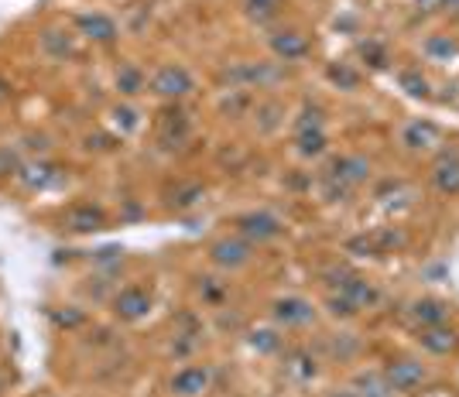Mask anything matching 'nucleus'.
<instances>
[{
	"instance_id": "nucleus-15",
	"label": "nucleus",
	"mask_w": 459,
	"mask_h": 397,
	"mask_svg": "<svg viewBox=\"0 0 459 397\" xmlns=\"http://www.w3.org/2000/svg\"><path fill=\"white\" fill-rule=\"evenodd\" d=\"M62 223L69 233H96V229L107 227V212L93 203H79V206L65 209V216H62Z\"/></svg>"
},
{
	"instance_id": "nucleus-40",
	"label": "nucleus",
	"mask_w": 459,
	"mask_h": 397,
	"mask_svg": "<svg viewBox=\"0 0 459 397\" xmlns=\"http://www.w3.org/2000/svg\"><path fill=\"white\" fill-rule=\"evenodd\" d=\"M329 397H353V391L346 387V391H333V394H329Z\"/></svg>"
},
{
	"instance_id": "nucleus-11",
	"label": "nucleus",
	"mask_w": 459,
	"mask_h": 397,
	"mask_svg": "<svg viewBox=\"0 0 459 397\" xmlns=\"http://www.w3.org/2000/svg\"><path fill=\"white\" fill-rule=\"evenodd\" d=\"M419 346L429 357H453V353H459V332L449 322H442V325H421Z\"/></svg>"
},
{
	"instance_id": "nucleus-12",
	"label": "nucleus",
	"mask_w": 459,
	"mask_h": 397,
	"mask_svg": "<svg viewBox=\"0 0 459 397\" xmlns=\"http://www.w3.org/2000/svg\"><path fill=\"white\" fill-rule=\"evenodd\" d=\"M271 52L278 62H302L312 52V41H308L306 31L299 28H285V31H274L271 35Z\"/></svg>"
},
{
	"instance_id": "nucleus-31",
	"label": "nucleus",
	"mask_w": 459,
	"mask_h": 397,
	"mask_svg": "<svg viewBox=\"0 0 459 397\" xmlns=\"http://www.w3.org/2000/svg\"><path fill=\"white\" fill-rule=\"evenodd\" d=\"M285 0H247V14L254 21H271L278 11H281Z\"/></svg>"
},
{
	"instance_id": "nucleus-21",
	"label": "nucleus",
	"mask_w": 459,
	"mask_h": 397,
	"mask_svg": "<svg viewBox=\"0 0 459 397\" xmlns=\"http://www.w3.org/2000/svg\"><path fill=\"white\" fill-rule=\"evenodd\" d=\"M295 151L302 158H323L329 151V137L325 127H308V131H295Z\"/></svg>"
},
{
	"instance_id": "nucleus-9",
	"label": "nucleus",
	"mask_w": 459,
	"mask_h": 397,
	"mask_svg": "<svg viewBox=\"0 0 459 397\" xmlns=\"http://www.w3.org/2000/svg\"><path fill=\"white\" fill-rule=\"evenodd\" d=\"M210 257H212V264L223 267V271H240V267L250 264L254 244L244 240L240 233H237V237H220V240L210 246Z\"/></svg>"
},
{
	"instance_id": "nucleus-22",
	"label": "nucleus",
	"mask_w": 459,
	"mask_h": 397,
	"mask_svg": "<svg viewBox=\"0 0 459 397\" xmlns=\"http://www.w3.org/2000/svg\"><path fill=\"white\" fill-rule=\"evenodd\" d=\"M148 90V79L141 73V65L134 62H124L120 69H117V93L120 96H137Z\"/></svg>"
},
{
	"instance_id": "nucleus-16",
	"label": "nucleus",
	"mask_w": 459,
	"mask_h": 397,
	"mask_svg": "<svg viewBox=\"0 0 459 397\" xmlns=\"http://www.w3.org/2000/svg\"><path fill=\"white\" fill-rule=\"evenodd\" d=\"M408 315L415 319L419 329L421 325H442V322H449V315H453V305L446 302V298H436V295H421V298L411 302Z\"/></svg>"
},
{
	"instance_id": "nucleus-20",
	"label": "nucleus",
	"mask_w": 459,
	"mask_h": 397,
	"mask_svg": "<svg viewBox=\"0 0 459 397\" xmlns=\"http://www.w3.org/2000/svg\"><path fill=\"white\" fill-rule=\"evenodd\" d=\"M18 175L28 189H48V186H56L58 178H62V171H58L56 165H48V161H31V165L21 168Z\"/></svg>"
},
{
	"instance_id": "nucleus-4",
	"label": "nucleus",
	"mask_w": 459,
	"mask_h": 397,
	"mask_svg": "<svg viewBox=\"0 0 459 397\" xmlns=\"http://www.w3.org/2000/svg\"><path fill=\"white\" fill-rule=\"evenodd\" d=\"M233 227L237 233L250 240V244H271V240H278L281 237V220L268 212V209H250V212H240L237 220H233Z\"/></svg>"
},
{
	"instance_id": "nucleus-7",
	"label": "nucleus",
	"mask_w": 459,
	"mask_h": 397,
	"mask_svg": "<svg viewBox=\"0 0 459 397\" xmlns=\"http://www.w3.org/2000/svg\"><path fill=\"white\" fill-rule=\"evenodd\" d=\"M152 305L154 298L144 284H127L110 298V308L120 322H141L144 315H152Z\"/></svg>"
},
{
	"instance_id": "nucleus-36",
	"label": "nucleus",
	"mask_w": 459,
	"mask_h": 397,
	"mask_svg": "<svg viewBox=\"0 0 459 397\" xmlns=\"http://www.w3.org/2000/svg\"><path fill=\"white\" fill-rule=\"evenodd\" d=\"M14 168H18V158L7 151V148H0V178L14 175Z\"/></svg>"
},
{
	"instance_id": "nucleus-18",
	"label": "nucleus",
	"mask_w": 459,
	"mask_h": 397,
	"mask_svg": "<svg viewBox=\"0 0 459 397\" xmlns=\"http://www.w3.org/2000/svg\"><path fill=\"white\" fill-rule=\"evenodd\" d=\"M247 346L257 353V357H278L285 350V336L278 325H264V329H250L247 332Z\"/></svg>"
},
{
	"instance_id": "nucleus-23",
	"label": "nucleus",
	"mask_w": 459,
	"mask_h": 397,
	"mask_svg": "<svg viewBox=\"0 0 459 397\" xmlns=\"http://www.w3.org/2000/svg\"><path fill=\"white\" fill-rule=\"evenodd\" d=\"M325 79L336 86V90H343V93H353V90H360V82H364V76L350 65V62H333L329 69H325Z\"/></svg>"
},
{
	"instance_id": "nucleus-14",
	"label": "nucleus",
	"mask_w": 459,
	"mask_h": 397,
	"mask_svg": "<svg viewBox=\"0 0 459 397\" xmlns=\"http://www.w3.org/2000/svg\"><path fill=\"white\" fill-rule=\"evenodd\" d=\"M429 175L439 195H459V151H442Z\"/></svg>"
},
{
	"instance_id": "nucleus-32",
	"label": "nucleus",
	"mask_w": 459,
	"mask_h": 397,
	"mask_svg": "<svg viewBox=\"0 0 459 397\" xmlns=\"http://www.w3.org/2000/svg\"><path fill=\"white\" fill-rule=\"evenodd\" d=\"M52 322H56L58 329H79L86 322V312L76 308V305H65L62 312H52Z\"/></svg>"
},
{
	"instance_id": "nucleus-6",
	"label": "nucleus",
	"mask_w": 459,
	"mask_h": 397,
	"mask_svg": "<svg viewBox=\"0 0 459 397\" xmlns=\"http://www.w3.org/2000/svg\"><path fill=\"white\" fill-rule=\"evenodd\" d=\"M212 387L210 363H186L169 377V394L172 397H203Z\"/></svg>"
},
{
	"instance_id": "nucleus-25",
	"label": "nucleus",
	"mask_w": 459,
	"mask_h": 397,
	"mask_svg": "<svg viewBox=\"0 0 459 397\" xmlns=\"http://www.w3.org/2000/svg\"><path fill=\"white\" fill-rule=\"evenodd\" d=\"M421 52L432 62H449V58L459 56V39H453V35H429L425 45H421Z\"/></svg>"
},
{
	"instance_id": "nucleus-13",
	"label": "nucleus",
	"mask_w": 459,
	"mask_h": 397,
	"mask_svg": "<svg viewBox=\"0 0 459 397\" xmlns=\"http://www.w3.org/2000/svg\"><path fill=\"white\" fill-rule=\"evenodd\" d=\"M76 28L82 39L96 41V45H114L120 39V24H117L110 14H100V11H90V14H79Z\"/></svg>"
},
{
	"instance_id": "nucleus-28",
	"label": "nucleus",
	"mask_w": 459,
	"mask_h": 397,
	"mask_svg": "<svg viewBox=\"0 0 459 397\" xmlns=\"http://www.w3.org/2000/svg\"><path fill=\"white\" fill-rule=\"evenodd\" d=\"M41 45H45V52L52 58L73 56V41L65 39V35H58V31H45V35H41Z\"/></svg>"
},
{
	"instance_id": "nucleus-29",
	"label": "nucleus",
	"mask_w": 459,
	"mask_h": 397,
	"mask_svg": "<svg viewBox=\"0 0 459 397\" xmlns=\"http://www.w3.org/2000/svg\"><path fill=\"white\" fill-rule=\"evenodd\" d=\"M325 312H329L333 319H353V315H357V305L350 302V298H343L340 291H333V295L325 298Z\"/></svg>"
},
{
	"instance_id": "nucleus-5",
	"label": "nucleus",
	"mask_w": 459,
	"mask_h": 397,
	"mask_svg": "<svg viewBox=\"0 0 459 397\" xmlns=\"http://www.w3.org/2000/svg\"><path fill=\"white\" fill-rule=\"evenodd\" d=\"M271 322L278 329H306L316 322V305L302 295H281L271 302Z\"/></svg>"
},
{
	"instance_id": "nucleus-33",
	"label": "nucleus",
	"mask_w": 459,
	"mask_h": 397,
	"mask_svg": "<svg viewBox=\"0 0 459 397\" xmlns=\"http://www.w3.org/2000/svg\"><path fill=\"white\" fill-rule=\"evenodd\" d=\"M110 117H114V124L120 127V134H131V131H137V110L134 107H127V103H120V107H114L110 110Z\"/></svg>"
},
{
	"instance_id": "nucleus-3",
	"label": "nucleus",
	"mask_w": 459,
	"mask_h": 397,
	"mask_svg": "<svg viewBox=\"0 0 459 397\" xmlns=\"http://www.w3.org/2000/svg\"><path fill=\"white\" fill-rule=\"evenodd\" d=\"M148 90L161 99H186L195 90V76H192L186 65L169 62V65H158L154 76L148 79Z\"/></svg>"
},
{
	"instance_id": "nucleus-26",
	"label": "nucleus",
	"mask_w": 459,
	"mask_h": 397,
	"mask_svg": "<svg viewBox=\"0 0 459 397\" xmlns=\"http://www.w3.org/2000/svg\"><path fill=\"white\" fill-rule=\"evenodd\" d=\"M360 58H364L367 69H374V73H384V69L391 65V52H387V45L377 39L360 41Z\"/></svg>"
},
{
	"instance_id": "nucleus-37",
	"label": "nucleus",
	"mask_w": 459,
	"mask_h": 397,
	"mask_svg": "<svg viewBox=\"0 0 459 397\" xmlns=\"http://www.w3.org/2000/svg\"><path fill=\"white\" fill-rule=\"evenodd\" d=\"M415 4H419L421 11H436L439 7V0H415Z\"/></svg>"
},
{
	"instance_id": "nucleus-10",
	"label": "nucleus",
	"mask_w": 459,
	"mask_h": 397,
	"mask_svg": "<svg viewBox=\"0 0 459 397\" xmlns=\"http://www.w3.org/2000/svg\"><path fill=\"white\" fill-rule=\"evenodd\" d=\"M402 144L408 151H432L442 144V127L429 117H415L402 127Z\"/></svg>"
},
{
	"instance_id": "nucleus-8",
	"label": "nucleus",
	"mask_w": 459,
	"mask_h": 397,
	"mask_svg": "<svg viewBox=\"0 0 459 397\" xmlns=\"http://www.w3.org/2000/svg\"><path fill=\"white\" fill-rule=\"evenodd\" d=\"M333 288L343 295V298H350V302L357 305V312H364V308H370V305H377V298H381V291H377V284L367 281L364 274H353V271H333Z\"/></svg>"
},
{
	"instance_id": "nucleus-38",
	"label": "nucleus",
	"mask_w": 459,
	"mask_h": 397,
	"mask_svg": "<svg viewBox=\"0 0 459 397\" xmlns=\"http://www.w3.org/2000/svg\"><path fill=\"white\" fill-rule=\"evenodd\" d=\"M7 96H11V86H7V79L0 76V103H4V99H7Z\"/></svg>"
},
{
	"instance_id": "nucleus-17",
	"label": "nucleus",
	"mask_w": 459,
	"mask_h": 397,
	"mask_svg": "<svg viewBox=\"0 0 459 397\" xmlns=\"http://www.w3.org/2000/svg\"><path fill=\"white\" fill-rule=\"evenodd\" d=\"M285 377L295 380V384H312L319 377V359L312 357L308 350H288L285 353Z\"/></svg>"
},
{
	"instance_id": "nucleus-27",
	"label": "nucleus",
	"mask_w": 459,
	"mask_h": 397,
	"mask_svg": "<svg viewBox=\"0 0 459 397\" xmlns=\"http://www.w3.org/2000/svg\"><path fill=\"white\" fill-rule=\"evenodd\" d=\"M161 144H169L172 148V141L178 144V141H186V134H189V120H186V114L182 110H172V114H165V120H161Z\"/></svg>"
},
{
	"instance_id": "nucleus-19",
	"label": "nucleus",
	"mask_w": 459,
	"mask_h": 397,
	"mask_svg": "<svg viewBox=\"0 0 459 397\" xmlns=\"http://www.w3.org/2000/svg\"><path fill=\"white\" fill-rule=\"evenodd\" d=\"M350 391H353V397H398L387 387L381 370H360L357 377L350 380Z\"/></svg>"
},
{
	"instance_id": "nucleus-24",
	"label": "nucleus",
	"mask_w": 459,
	"mask_h": 397,
	"mask_svg": "<svg viewBox=\"0 0 459 397\" xmlns=\"http://www.w3.org/2000/svg\"><path fill=\"white\" fill-rule=\"evenodd\" d=\"M398 86L411 99H432V82H429V76L421 69H402L398 73Z\"/></svg>"
},
{
	"instance_id": "nucleus-1",
	"label": "nucleus",
	"mask_w": 459,
	"mask_h": 397,
	"mask_svg": "<svg viewBox=\"0 0 459 397\" xmlns=\"http://www.w3.org/2000/svg\"><path fill=\"white\" fill-rule=\"evenodd\" d=\"M370 161H367L364 154H340V158H333L329 161V168H325V189H329V199H336V195H346L350 189H360L370 182Z\"/></svg>"
},
{
	"instance_id": "nucleus-2",
	"label": "nucleus",
	"mask_w": 459,
	"mask_h": 397,
	"mask_svg": "<svg viewBox=\"0 0 459 397\" xmlns=\"http://www.w3.org/2000/svg\"><path fill=\"white\" fill-rule=\"evenodd\" d=\"M384 380H387V387L394 391V394H419L421 387L429 384V370H425V363L415 357H394L387 359L381 367Z\"/></svg>"
},
{
	"instance_id": "nucleus-30",
	"label": "nucleus",
	"mask_w": 459,
	"mask_h": 397,
	"mask_svg": "<svg viewBox=\"0 0 459 397\" xmlns=\"http://www.w3.org/2000/svg\"><path fill=\"white\" fill-rule=\"evenodd\" d=\"M325 124V110L319 103H306L302 107V117L295 120V131H308V127H323Z\"/></svg>"
},
{
	"instance_id": "nucleus-39",
	"label": "nucleus",
	"mask_w": 459,
	"mask_h": 397,
	"mask_svg": "<svg viewBox=\"0 0 459 397\" xmlns=\"http://www.w3.org/2000/svg\"><path fill=\"white\" fill-rule=\"evenodd\" d=\"M439 7H449V11H459V0H439Z\"/></svg>"
},
{
	"instance_id": "nucleus-34",
	"label": "nucleus",
	"mask_w": 459,
	"mask_h": 397,
	"mask_svg": "<svg viewBox=\"0 0 459 397\" xmlns=\"http://www.w3.org/2000/svg\"><path fill=\"white\" fill-rule=\"evenodd\" d=\"M199 295H203V302L220 305V302H223V295H227V288L216 281V278H203V284H199Z\"/></svg>"
},
{
	"instance_id": "nucleus-35",
	"label": "nucleus",
	"mask_w": 459,
	"mask_h": 397,
	"mask_svg": "<svg viewBox=\"0 0 459 397\" xmlns=\"http://www.w3.org/2000/svg\"><path fill=\"white\" fill-rule=\"evenodd\" d=\"M199 199H203V186H186V189L172 199V206L175 209H189V206H195Z\"/></svg>"
}]
</instances>
